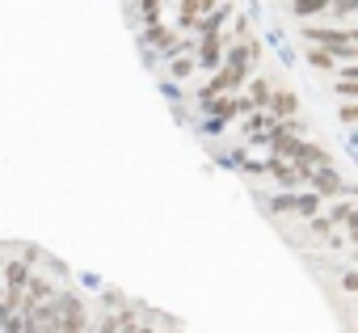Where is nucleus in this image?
<instances>
[{
	"label": "nucleus",
	"mask_w": 358,
	"mask_h": 333,
	"mask_svg": "<svg viewBox=\"0 0 358 333\" xmlns=\"http://www.w3.org/2000/svg\"><path fill=\"white\" fill-rule=\"evenodd\" d=\"M274 131H278V122H274L270 114H253V118H249V135H253V139H274Z\"/></svg>",
	"instance_id": "nucleus-10"
},
{
	"label": "nucleus",
	"mask_w": 358,
	"mask_h": 333,
	"mask_svg": "<svg viewBox=\"0 0 358 333\" xmlns=\"http://www.w3.org/2000/svg\"><path fill=\"white\" fill-rule=\"evenodd\" d=\"M26 283H30V257H13L5 266V287L0 291H26Z\"/></svg>",
	"instance_id": "nucleus-4"
},
{
	"label": "nucleus",
	"mask_w": 358,
	"mask_h": 333,
	"mask_svg": "<svg viewBox=\"0 0 358 333\" xmlns=\"http://www.w3.org/2000/svg\"><path fill=\"white\" fill-rule=\"evenodd\" d=\"M211 101V118L215 122H228V118H236L241 110H249V101H236V97H207Z\"/></svg>",
	"instance_id": "nucleus-7"
},
{
	"label": "nucleus",
	"mask_w": 358,
	"mask_h": 333,
	"mask_svg": "<svg viewBox=\"0 0 358 333\" xmlns=\"http://www.w3.org/2000/svg\"><path fill=\"white\" fill-rule=\"evenodd\" d=\"M354 118H358V106H354V101H345V106H341V122H354Z\"/></svg>",
	"instance_id": "nucleus-15"
},
{
	"label": "nucleus",
	"mask_w": 358,
	"mask_h": 333,
	"mask_svg": "<svg viewBox=\"0 0 358 333\" xmlns=\"http://www.w3.org/2000/svg\"><path fill=\"white\" fill-rule=\"evenodd\" d=\"M308 59H312V68H324V72H333V64H337V51L312 47V51H308Z\"/></svg>",
	"instance_id": "nucleus-11"
},
{
	"label": "nucleus",
	"mask_w": 358,
	"mask_h": 333,
	"mask_svg": "<svg viewBox=\"0 0 358 333\" xmlns=\"http://www.w3.org/2000/svg\"><path fill=\"white\" fill-rule=\"evenodd\" d=\"M270 110H274L270 118L278 122V118H291V114L299 110V101H295V93H291V89H274V93H270Z\"/></svg>",
	"instance_id": "nucleus-6"
},
{
	"label": "nucleus",
	"mask_w": 358,
	"mask_h": 333,
	"mask_svg": "<svg viewBox=\"0 0 358 333\" xmlns=\"http://www.w3.org/2000/svg\"><path fill=\"white\" fill-rule=\"evenodd\" d=\"M291 13L295 17H316V13H324V5H291Z\"/></svg>",
	"instance_id": "nucleus-12"
},
{
	"label": "nucleus",
	"mask_w": 358,
	"mask_h": 333,
	"mask_svg": "<svg viewBox=\"0 0 358 333\" xmlns=\"http://www.w3.org/2000/svg\"><path fill=\"white\" fill-rule=\"evenodd\" d=\"M224 51H228L224 34H203V47H199V64H207V68H220Z\"/></svg>",
	"instance_id": "nucleus-5"
},
{
	"label": "nucleus",
	"mask_w": 358,
	"mask_h": 333,
	"mask_svg": "<svg viewBox=\"0 0 358 333\" xmlns=\"http://www.w3.org/2000/svg\"><path fill=\"white\" fill-rule=\"evenodd\" d=\"M278 211H299V215H316V194H282L274 199Z\"/></svg>",
	"instance_id": "nucleus-8"
},
{
	"label": "nucleus",
	"mask_w": 358,
	"mask_h": 333,
	"mask_svg": "<svg viewBox=\"0 0 358 333\" xmlns=\"http://www.w3.org/2000/svg\"><path fill=\"white\" fill-rule=\"evenodd\" d=\"M270 93H274V85L270 80H249V106H253V114H266V106H270Z\"/></svg>",
	"instance_id": "nucleus-9"
},
{
	"label": "nucleus",
	"mask_w": 358,
	"mask_h": 333,
	"mask_svg": "<svg viewBox=\"0 0 358 333\" xmlns=\"http://www.w3.org/2000/svg\"><path fill=\"white\" fill-rule=\"evenodd\" d=\"M194 72V59H173V76H190Z\"/></svg>",
	"instance_id": "nucleus-13"
},
{
	"label": "nucleus",
	"mask_w": 358,
	"mask_h": 333,
	"mask_svg": "<svg viewBox=\"0 0 358 333\" xmlns=\"http://www.w3.org/2000/svg\"><path fill=\"white\" fill-rule=\"evenodd\" d=\"M241 80H245V68H232V64H228V68H220V72L211 76V85L203 89V97H224V93H232Z\"/></svg>",
	"instance_id": "nucleus-3"
},
{
	"label": "nucleus",
	"mask_w": 358,
	"mask_h": 333,
	"mask_svg": "<svg viewBox=\"0 0 358 333\" xmlns=\"http://www.w3.org/2000/svg\"><path fill=\"white\" fill-rule=\"evenodd\" d=\"M308 182L316 186V199H354L350 182H341V178H337V169H333V164H324V169L308 173Z\"/></svg>",
	"instance_id": "nucleus-2"
},
{
	"label": "nucleus",
	"mask_w": 358,
	"mask_h": 333,
	"mask_svg": "<svg viewBox=\"0 0 358 333\" xmlns=\"http://www.w3.org/2000/svg\"><path fill=\"white\" fill-rule=\"evenodd\" d=\"M55 308H59V329H55V333H85V329H89L85 304H80L72 291H59V295H55Z\"/></svg>",
	"instance_id": "nucleus-1"
},
{
	"label": "nucleus",
	"mask_w": 358,
	"mask_h": 333,
	"mask_svg": "<svg viewBox=\"0 0 358 333\" xmlns=\"http://www.w3.org/2000/svg\"><path fill=\"white\" fill-rule=\"evenodd\" d=\"M337 93L350 101V97H358V85H354V80H337Z\"/></svg>",
	"instance_id": "nucleus-14"
}]
</instances>
